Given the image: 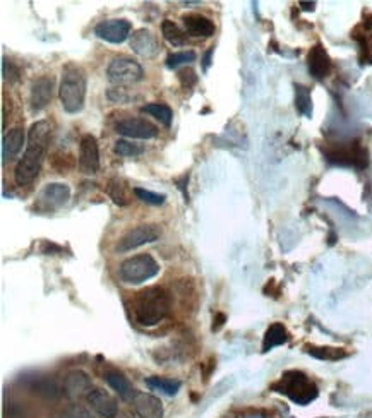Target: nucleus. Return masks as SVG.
<instances>
[{"label":"nucleus","instance_id":"nucleus-18","mask_svg":"<svg viewBox=\"0 0 372 418\" xmlns=\"http://www.w3.org/2000/svg\"><path fill=\"white\" fill-rule=\"evenodd\" d=\"M88 403L90 406L100 415L101 418H115L119 413L117 408V401H115L114 396L107 393L103 389H93L90 394H88Z\"/></svg>","mask_w":372,"mask_h":418},{"label":"nucleus","instance_id":"nucleus-33","mask_svg":"<svg viewBox=\"0 0 372 418\" xmlns=\"http://www.w3.org/2000/svg\"><path fill=\"white\" fill-rule=\"evenodd\" d=\"M107 96H108V99H110V101L119 103V105H125V103H129L132 99V95L127 91V89L117 88V86H115V88L108 89Z\"/></svg>","mask_w":372,"mask_h":418},{"label":"nucleus","instance_id":"nucleus-37","mask_svg":"<svg viewBox=\"0 0 372 418\" xmlns=\"http://www.w3.org/2000/svg\"><path fill=\"white\" fill-rule=\"evenodd\" d=\"M187 180H189V175H184L182 178H180V180H177V187L180 188V190H182V194H184V197H186V201H189V194H187V188H186V184H187Z\"/></svg>","mask_w":372,"mask_h":418},{"label":"nucleus","instance_id":"nucleus-21","mask_svg":"<svg viewBox=\"0 0 372 418\" xmlns=\"http://www.w3.org/2000/svg\"><path fill=\"white\" fill-rule=\"evenodd\" d=\"M351 36L358 41L362 64H372V24H369V21H364L362 26L354 29Z\"/></svg>","mask_w":372,"mask_h":418},{"label":"nucleus","instance_id":"nucleus-31","mask_svg":"<svg viewBox=\"0 0 372 418\" xmlns=\"http://www.w3.org/2000/svg\"><path fill=\"white\" fill-rule=\"evenodd\" d=\"M132 192H134L136 197H138L139 201L146 202V204L162 206L166 199L165 194H156V192L148 190V188H142V187H134L132 188Z\"/></svg>","mask_w":372,"mask_h":418},{"label":"nucleus","instance_id":"nucleus-11","mask_svg":"<svg viewBox=\"0 0 372 418\" xmlns=\"http://www.w3.org/2000/svg\"><path fill=\"white\" fill-rule=\"evenodd\" d=\"M79 170L86 175L97 173L100 168V151H98L97 137L84 134L79 143V158H77Z\"/></svg>","mask_w":372,"mask_h":418},{"label":"nucleus","instance_id":"nucleus-32","mask_svg":"<svg viewBox=\"0 0 372 418\" xmlns=\"http://www.w3.org/2000/svg\"><path fill=\"white\" fill-rule=\"evenodd\" d=\"M114 151L115 154H119V156H139V154H142V147L138 146V144H132L129 143V140H117V143L114 144Z\"/></svg>","mask_w":372,"mask_h":418},{"label":"nucleus","instance_id":"nucleus-12","mask_svg":"<svg viewBox=\"0 0 372 418\" xmlns=\"http://www.w3.org/2000/svg\"><path fill=\"white\" fill-rule=\"evenodd\" d=\"M53 77L50 75H43L33 81L32 91H29V105H32V112L38 113L50 103L53 96Z\"/></svg>","mask_w":372,"mask_h":418},{"label":"nucleus","instance_id":"nucleus-40","mask_svg":"<svg viewBox=\"0 0 372 418\" xmlns=\"http://www.w3.org/2000/svg\"><path fill=\"white\" fill-rule=\"evenodd\" d=\"M299 5L302 10H314V9H316V2H300Z\"/></svg>","mask_w":372,"mask_h":418},{"label":"nucleus","instance_id":"nucleus-25","mask_svg":"<svg viewBox=\"0 0 372 418\" xmlns=\"http://www.w3.org/2000/svg\"><path fill=\"white\" fill-rule=\"evenodd\" d=\"M306 352L317 360H326V362H338L348 355L343 348H334V346H312L307 345Z\"/></svg>","mask_w":372,"mask_h":418},{"label":"nucleus","instance_id":"nucleus-2","mask_svg":"<svg viewBox=\"0 0 372 418\" xmlns=\"http://www.w3.org/2000/svg\"><path fill=\"white\" fill-rule=\"evenodd\" d=\"M132 312L141 325H156L169 315L170 295L162 286H148L136 295Z\"/></svg>","mask_w":372,"mask_h":418},{"label":"nucleus","instance_id":"nucleus-9","mask_svg":"<svg viewBox=\"0 0 372 418\" xmlns=\"http://www.w3.org/2000/svg\"><path fill=\"white\" fill-rule=\"evenodd\" d=\"M115 132L131 139H153L158 134V127L146 119L127 116L115 123Z\"/></svg>","mask_w":372,"mask_h":418},{"label":"nucleus","instance_id":"nucleus-27","mask_svg":"<svg viewBox=\"0 0 372 418\" xmlns=\"http://www.w3.org/2000/svg\"><path fill=\"white\" fill-rule=\"evenodd\" d=\"M142 113H149L151 116H155L156 120H160V123L170 127L173 120V112L169 105L165 103H149V105L142 106Z\"/></svg>","mask_w":372,"mask_h":418},{"label":"nucleus","instance_id":"nucleus-13","mask_svg":"<svg viewBox=\"0 0 372 418\" xmlns=\"http://www.w3.org/2000/svg\"><path fill=\"white\" fill-rule=\"evenodd\" d=\"M129 45H131L132 51L138 53L142 58H153L160 53V45L155 34L146 27L136 29L129 38Z\"/></svg>","mask_w":372,"mask_h":418},{"label":"nucleus","instance_id":"nucleus-10","mask_svg":"<svg viewBox=\"0 0 372 418\" xmlns=\"http://www.w3.org/2000/svg\"><path fill=\"white\" fill-rule=\"evenodd\" d=\"M131 29L132 26L127 19H107L95 26V34L100 40L119 45L131 38Z\"/></svg>","mask_w":372,"mask_h":418},{"label":"nucleus","instance_id":"nucleus-5","mask_svg":"<svg viewBox=\"0 0 372 418\" xmlns=\"http://www.w3.org/2000/svg\"><path fill=\"white\" fill-rule=\"evenodd\" d=\"M119 273H121L122 281H125V283L141 284L151 280V278H155L160 273V266L153 256L139 254V256H132L129 259H125L121 264Z\"/></svg>","mask_w":372,"mask_h":418},{"label":"nucleus","instance_id":"nucleus-19","mask_svg":"<svg viewBox=\"0 0 372 418\" xmlns=\"http://www.w3.org/2000/svg\"><path fill=\"white\" fill-rule=\"evenodd\" d=\"M186 33L193 38H210L214 34V24L210 17L201 14H186L182 16Z\"/></svg>","mask_w":372,"mask_h":418},{"label":"nucleus","instance_id":"nucleus-34","mask_svg":"<svg viewBox=\"0 0 372 418\" xmlns=\"http://www.w3.org/2000/svg\"><path fill=\"white\" fill-rule=\"evenodd\" d=\"M179 81L186 89L193 88V86L197 82V75L196 72H194V69L184 67L182 71H179Z\"/></svg>","mask_w":372,"mask_h":418},{"label":"nucleus","instance_id":"nucleus-38","mask_svg":"<svg viewBox=\"0 0 372 418\" xmlns=\"http://www.w3.org/2000/svg\"><path fill=\"white\" fill-rule=\"evenodd\" d=\"M225 321H227L225 314H216V317H214V322H213V331H218V329L225 324Z\"/></svg>","mask_w":372,"mask_h":418},{"label":"nucleus","instance_id":"nucleus-23","mask_svg":"<svg viewBox=\"0 0 372 418\" xmlns=\"http://www.w3.org/2000/svg\"><path fill=\"white\" fill-rule=\"evenodd\" d=\"M286 341H288V331H286L283 324L275 322V324L269 325L268 331H266L264 339H262V352L264 353L271 352V349L276 348V346L285 345Z\"/></svg>","mask_w":372,"mask_h":418},{"label":"nucleus","instance_id":"nucleus-6","mask_svg":"<svg viewBox=\"0 0 372 418\" xmlns=\"http://www.w3.org/2000/svg\"><path fill=\"white\" fill-rule=\"evenodd\" d=\"M142 77H145V71H142L141 64L125 55L115 57L107 67V79L117 88L136 84Z\"/></svg>","mask_w":372,"mask_h":418},{"label":"nucleus","instance_id":"nucleus-28","mask_svg":"<svg viewBox=\"0 0 372 418\" xmlns=\"http://www.w3.org/2000/svg\"><path fill=\"white\" fill-rule=\"evenodd\" d=\"M295 106L303 116L312 115V98H310L309 88L295 84Z\"/></svg>","mask_w":372,"mask_h":418},{"label":"nucleus","instance_id":"nucleus-26","mask_svg":"<svg viewBox=\"0 0 372 418\" xmlns=\"http://www.w3.org/2000/svg\"><path fill=\"white\" fill-rule=\"evenodd\" d=\"M162 33L163 38L169 41L173 47H184L187 43V36L182 29L179 27V24H175L173 21L165 19L162 23Z\"/></svg>","mask_w":372,"mask_h":418},{"label":"nucleus","instance_id":"nucleus-39","mask_svg":"<svg viewBox=\"0 0 372 418\" xmlns=\"http://www.w3.org/2000/svg\"><path fill=\"white\" fill-rule=\"evenodd\" d=\"M214 48H210V50L206 51V55H204V71H208V67H210L211 64V55H213Z\"/></svg>","mask_w":372,"mask_h":418},{"label":"nucleus","instance_id":"nucleus-22","mask_svg":"<svg viewBox=\"0 0 372 418\" xmlns=\"http://www.w3.org/2000/svg\"><path fill=\"white\" fill-rule=\"evenodd\" d=\"M105 380H107L108 386H110L122 399H132V397H134L136 389L132 387V384L129 382V379L124 373L117 372V370H110V372L105 373Z\"/></svg>","mask_w":372,"mask_h":418},{"label":"nucleus","instance_id":"nucleus-15","mask_svg":"<svg viewBox=\"0 0 372 418\" xmlns=\"http://www.w3.org/2000/svg\"><path fill=\"white\" fill-rule=\"evenodd\" d=\"M91 379L86 372L83 370H73L66 376L64 379V394L67 397H83L91 393Z\"/></svg>","mask_w":372,"mask_h":418},{"label":"nucleus","instance_id":"nucleus-8","mask_svg":"<svg viewBox=\"0 0 372 418\" xmlns=\"http://www.w3.org/2000/svg\"><path fill=\"white\" fill-rule=\"evenodd\" d=\"M327 160L331 163L345 164V167L365 168L367 167V151L354 140V143L341 144V146L327 151Z\"/></svg>","mask_w":372,"mask_h":418},{"label":"nucleus","instance_id":"nucleus-17","mask_svg":"<svg viewBox=\"0 0 372 418\" xmlns=\"http://www.w3.org/2000/svg\"><path fill=\"white\" fill-rule=\"evenodd\" d=\"M131 401L139 418H163L162 401L156 396H151V394L146 393H138V391H136L134 397H132Z\"/></svg>","mask_w":372,"mask_h":418},{"label":"nucleus","instance_id":"nucleus-14","mask_svg":"<svg viewBox=\"0 0 372 418\" xmlns=\"http://www.w3.org/2000/svg\"><path fill=\"white\" fill-rule=\"evenodd\" d=\"M69 199H71L69 185L60 184V182H55V184H47L38 195L40 204H43L45 208H50V209L62 208L64 204H67Z\"/></svg>","mask_w":372,"mask_h":418},{"label":"nucleus","instance_id":"nucleus-3","mask_svg":"<svg viewBox=\"0 0 372 418\" xmlns=\"http://www.w3.org/2000/svg\"><path fill=\"white\" fill-rule=\"evenodd\" d=\"M59 96L62 108L67 113H77L83 110L86 98V74L83 69L74 64L64 67Z\"/></svg>","mask_w":372,"mask_h":418},{"label":"nucleus","instance_id":"nucleus-36","mask_svg":"<svg viewBox=\"0 0 372 418\" xmlns=\"http://www.w3.org/2000/svg\"><path fill=\"white\" fill-rule=\"evenodd\" d=\"M62 418H91V415L86 408L79 406V404H74V406H71L69 410L62 415Z\"/></svg>","mask_w":372,"mask_h":418},{"label":"nucleus","instance_id":"nucleus-20","mask_svg":"<svg viewBox=\"0 0 372 418\" xmlns=\"http://www.w3.org/2000/svg\"><path fill=\"white\" fill-rule=\"evenodd\" d=\"M23 144H25V134H23L21 127H14L8 134H4V140H2V163L5 164L8 161L18 158V154L23 149Z\"/></svg>","mask_w":372,"mask_h":418},{"label":"nucleus","instance_id":"nucleus-29","mask_svg":"<svg viewBox=\"0 0 372 418\" xmlns=\"http://www.w3.org/2000/svg\"><path fill=\"white\" fill-rule=\"evenodd\" d=\"M107 192L115 204H119V206L129 204V192H127V188H125V185L122 184L119 178H112V180L108 182Z\"/></svg>","mask_w":372,"mask_h":418},{"label":"nucleus","instance_id":"nucleus-1","mask_svg":"<svg viewBox=\"0 0 372 418\" xmlns=\"http://www.w3.org/2000/svg\"><path fill=\"white\" fill-rule=\"evenodd\" d=\"M50 140V123L47 120L33 123L28 132V144L23 158L14 170V182L18 185H28L38 177L45 161Z\"/></svg>","mask_w":372,"mask_h":418},{"label":"nucleus","instance_id":"nucleus-35","mask_svg":"<svg viewBox=\"0 0 372 418\" xmlns=\"http://www.w3.org/2000/svg\"><path fill=\"white\" fill-rule=\"evenodd\" d=\"M2 72H4V77L8 79V81L14 82L19 79L18 67H14V64H12L11 60H8L5 57H4V62H2Z\"/></svg>","mask_w":372,"mask_h":418},{"label":"nucleus","instance_id":"nucleus-7","mask_svg":"<svg viewBox=\"0 0 372 418\" xmlns=\"http://www.w3.org/2000/svg\"><path fill=\"white\" fill-rule=\"evenodd\" d=\"M160 235H162V232H160L156 225H139L136 228L129 230L125 235H122V238L119 240L115 249L121 254L129 252V250L146 245V243L156 242L160 238Z\"/></svg>","mask_w":372,"mask_h":418},{"label":"nucleus","instance_id":"nucleus-4","mask_svg":"<svg viewBox=\"0 0 372 418\" xmlns=\"http://www.w3.org/2000/svg\"><path fill=\"white\" fill-rule=\"evenodd\" d=\"M275 393L283 394L295 404L306 406L310 401H314L319 394L317 386L300 370H286L283 376L271 386Z\"/></svg>","mask_w":372,"mask_h":418},{"label":"nucleus","instance_id":"nucleus-30","mask_svg":"<svg viewBox=\"0 0 372 418\" xmlns=\"http://www.w3.org/2000/svg\"><path fill=\"white\" fill-rule=\"evenodd\" d=\"M194 60H196V51H193V50L175 51V53H172L166 57V67L179 69L180 65H187Z\"/></svg>","mask_w":372,"mask_h":418},{"label":"nucleus","instance_id":"nucleus-16","mask_svg":"<svg viewBox=\"0 0 372 418\" xmlns=\"http://www.w3.org/2000/svg\"><path fill=\"white\" fill-rule=\"evenodd\" d=\"M307 67L316 79H324L331 72V58L321 43L314 45L307 53Z\"/></svg>","mask_w":372,"mask_h":418},{"label":"nucleus","instance_id":"nucleus-24","mask_svg":"<svg viewBox=\"0 0 372 418\" xmlns=\"http://www.w3.org/2000/svg\"><path fill=\"white\" fill-rule=\"evenodd\" d=\"M146 386L153 391H160V393L166 394V396H175L182 387V382L177 379H169V377H148L145 380Z\"/></svg>","mask_w":372,"mask_h":418},{"label":"nucleus","instance_id":"nucleus-41","mask_svg":"<svg viewBox=\"0 0 372 418\" xmlns=\"http://www.w3.org/2000/svg\"><path fill=\"white\" fill-rule=\"evenodd\" d=\"M115 418H134V417H132L131 413H127V411H119Z\"/></svg>","mask_w":372,"mask_h":418}]
</instances>
